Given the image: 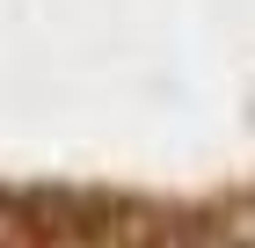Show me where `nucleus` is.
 <instances>
[{"label": "nucleus", "instance_id": "obj_1", "mask_svg": "<svg viewBox=\"0 0 255 248\" xmlns=\"http://www.w3.org/2000/svg\"><path fill=\"white\" fill-rule=\"evenodd\" d=\"M131 248H234V241H190V234H138Z\"/></svg>", "mask_w": 255, "mask_h": 248}]
</instances>
